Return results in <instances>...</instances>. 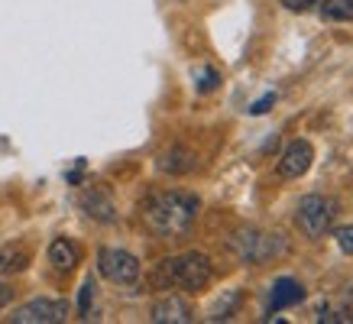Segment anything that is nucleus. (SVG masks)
<instances>
[{"label": "nucleus", "mask_w": 353, "mask_h": 324, "mask_svg": "<svg viewBox=\"0 0 353 324\" xmlns=\"http://www.w3.org/2000/svg\"><path fill=\"white\" fill-rule=\"evenodd\" d=\"M201 214V201L192 192H152L143 201V224L156 237H185Z\"/></svg>", "instance_id": "nucleus-1"}, {"label": "nucleus", "mask_w": 353, "mask_h": 324, "mask_svg": "<svg viewBox=\"0 0 353 324\" xmlns=\"http://www.w3.org/2000/svg\"><path fill=\"white\" fill-rule=\"evenodd\" d=\"M214 279V266L211 259L192 250V253H182V256L162 259L159 266L152 270V285L159 289H185V292H201L211 285Z\"/></svg>", "instance_id": "nucleus-2"}, {"label": "nucleus", "mask_w": 353, "mask_h": 324, "mask_svg": "<svg viewBox=\"0 0 353 324\" xmlns=\"http://www.w3.org/2000/svg\"><path fill=\"white\" fill-rule=\"evenodd\" d=\"M341 205L331 194H305L295 207V224L308 240H321L324 234H331L337 224Z\"/></svg>", "instance_id": "nucleus-3"}, {"label": "nucleus", "mask_w": 353, "mask_h": 324, "mask_svg": "<svg viewBox=\"0 0 353 324\" xmlns=\"http://www.w3.org/2000/svg\"><path fill=\"white\" fill-rule=\"evenodd\" d=\"M230 250L243 263H266V259H276L279 253H285V240L279 234H259V230H236L230 237Z\"/></svg>", "instance_id": "nucleus-4"}, {"label": "nucleus", "mask_w": 353, "mask_h": 324, "mask_svg": "<svg viewBox=\"0 0 353 324\" xmlns=\"http://www.w3.org/2000/svg\"><path fill=\"white\" fill-rule=\"evenodd\" d=\"M139 259L130 250H117V247H101L97 250V272L104 279L117 282V285H133L139 279Z\"/></svg>", "instance_id": "nucleus-5"}, {"label": "nucleus", "mask_w": 353, "mask_h": 324, "mask_svg": "<svg viewBox=\"0 0 353 324\" xmlns=\"http://www.w3.org/2000/svg\"><path fill=\"white\" fill-rule=\"evenodd\" d=\"M68 302L65 298H32V302L20 305L10 314L13 324H62L68 318Z\"/></svg>", "instance_id": "nucleus-6"}, {"label": "nucleus", "mask_w": 353, "mask_h": 324, "mask_svg": "<svg viewBox=\"0 0 353 324\" xmlns=\"http://www.w3.org/2000/svg\"><path fill=\"white\" fill-rule=\"evenodd\" d=\"M314 162V150H311L308 140H292L282 156H279V175L282 179H301V175L311 169Z\"/></svg>", "instance_id": "nucleus-7"}, {"label": "nucleus", "mask_w": 353, "mask_h": 324, "mask_svg": "<svg viewBox=\"0 0 353 324\" xmlns=\"http://www.w3.org/2000/svg\"><path fill=\"white\" fill-rule=\"evenodd\" d=\"M192 318H194L192 305L185 302L182 295H162V298H156L150 308L152 324H188Z\"/></svg>", "instance_id": "nucleus-8"}, {"label": "nucleus", "mask_w": 353, "mask_h": 324, "mask_svg": "<svg viewBox=\"0 0 353 324\" xmlns=\"http://www.w3.org/2000/svg\"><path fill=\"white\" fill-rule=\"evenodd\" d=\"M81 207H85V214L97 224H114L117 221V205H114V198H110L108 188H85L81 192Z\"/></svg>", "instance_id": "nucleus-9"}, {"label": "nucleus", "mask_w": 353, "mask_h": 324, "mask_svg": "<svg viewBox=\"0 0 353 324\" xmlns=\"http://www.w3.org/2000/svg\"><path fill=\"white\" fill-rule=\"evenodd\" d=\"M305 298V289H301L299 279H289V276H282L276 279L272 292H269V314L282 312V308H292V305H299Z\"/></svg>", "instance_id": "nucleus-10"}, {"label": "nucleus", "mask_w": 353, "mask_h": 324, "mask_svg": "<svg viewBox=\"0 0 353 324\" xmlns=\"http://www.w3.org/2000/svg\"><path fill=\"white\" fill-rule=\"evenodd\" d=\"M198 165V159H194L192 150H185V146H172V150H165L159 156V169L165 175H188Z\"/></svg>", "instance_id": "nucleus-11"}, {"label": "nucleus", "mask_w": 353, "mask_h": 324, "mask_svg": "<svg viewBox=\"0 0 353 324\" xmlns=\"http://www.w3.org/2000/svg\"><path fill=\"white\" fill-rule=\"evenodd\" d=\"M78 259H81V253H78V247L72 243V240H52V247H49V263H52L59 272H72L78 266Z\"/></svg>", "instance_id": "nucleus-12"}, {"label": "nucleus", "mask_w": 353, "mask_h": 324, "mask_svg": "<svg viewBox=\"0 0 353 324\" xmlns=\"http://www.w3.org/2000/svg\"><path fill=\"white\" fill-rule=\"evenodd\" d=\"M30 263V253L20 247H3L0 250V272H23Z\"/></svg>", "instance_id": "nucleus-13"}, {"label": "nucleus", "mask_w": 353, "mask_h": 324, "mask_svg": "<svg viewBox=\"0 0 353 324\" xmlns=\"http://www.w3.org/2000/svg\"><path fill=\"white\" fill-rule=\"evenodd\" d=\"M321 17L324 20H353V0H321Z\"/></svg>", "instance_id": "nucleus-14"}, {"label": "nucleus", "mask_w": 353, "mask_h": 324, "mask_svg": "<svg viewBox=\"0 0 353 324\" xmlns=\"http://www.w3.org/2000/svg\"><path fill=\"white\" fill-rule=\"evenodd\" d=\"M314 321L321 324H353V312L347 305H331V308H321L314 314Z\"/></svg>", "instance_id": "nucleus-15"}, {"label": "nucleus", "mask_w": 353, "mask_h": 324, "mask_svg": "<svg viewBox=\"0 0 353 324\" xmlns=\"http://www.w3.org/2000/svg\"><path fill=\"white\" fill-rule=\"evenodd\" d=\"M240 302V292H227V298L224 302H217V308H214V321H224V318H230V312H234V305Z\"/></svg>", "instance_id": "nucleus-16"}, {"label": "nucleus", "mask_w": 353, "mask_h": 324, "mask_svg": "<svg viewBox=\"0 0 353 324\" xmlns=\"http://www.w3.org/2000/svg\"><path fill=\"white\" fill-rule=\"evenodd\" d=\"M217 81H221V75H217L214 68H198V91H201V94L214 91Z\"/></svg>", "instance_id": "nucleus-17"}, {"label": "nucleus", "mask_w": 353, "mask_h": 324, "mask_svg": "<svg viewBox=\"0 0 353 324\" xmlns=\"http://www.w3.org/2000/svg\"><path fill=\"white\" fill-rule=\"evenodd\" d=\"M334 240H337V247H341L343 253H350L353 256V224L337 227V230H334Z\"/></svg>", "instance_id": "nucleus-18"}, {"label": "nucleus", "mask_w": 353, "mask_h": 324, "mask_svg": "<svg viewBox=\"0 0 353 324\" xmlns=\"http://www.w3.org/2000/svg\"><path fill=\"white\" fill-rule=\"evenodd\" d=\"M285 10H292V13H308V10H314L321 0H279Z\"/></svg>", "instance_id": "nucleus-19"}, {"label": "nucleus", "mask_w": 353, "mask_h": 324, "mask_svg": "<svg viewBox=\"0 0 353 324\" xmlns=\"http://www.w3.org/2000/svg\"><path fill=\"white\" fill-rule=\"evenodd\" d=\"M91 298H94V282H85L81 285V295H78V312L88 318V312H91Z\"/></svg>", "instance_id": "nucleus-20"}, {"label": "nucleus", "mask_w": 353, "mask_h": 324, "mask_svg": "<svg viewBox=\"0 0 353 324\" xmlns=\"http://www.w3.org/2000/svg\"><path fill=\"white\" fill-rule=\"evenodd\" d=\"M272 104H276V94H266V97H259L256 104L250 108V114H253V117H259V114H266V110L272 108Z\"/></svg>", "instance_id": "nucleus-21"}, {"label": "nucleus", "mask_w": 353, "mask_h": 324, "mask_svg": "<svg viewBox=\"0 0 353 324\" xmlns=\"http://www.w3.org/2000/svg\"><path fill=\"white\" fill-rule=\"evenodd\" d=\"M10 302H13V289L7 285V282H0V312H3Z\"/></svg>", "instance_id": "nucleus-22"}]
</instances>
